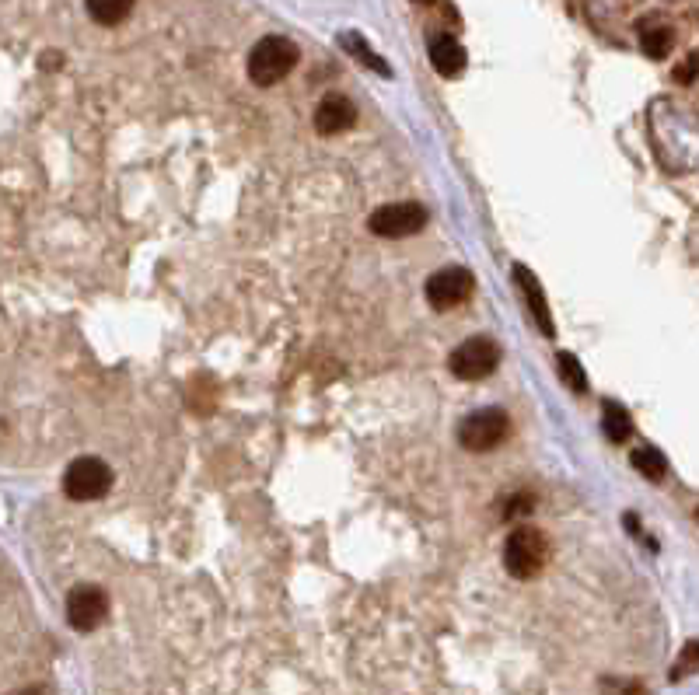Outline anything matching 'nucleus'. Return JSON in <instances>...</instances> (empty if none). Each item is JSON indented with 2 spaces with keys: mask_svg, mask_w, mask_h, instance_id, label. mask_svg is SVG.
<instances>
[{
  "mask_svg": "<svg viewBox=\"0 0 699 695\" xmlns=\"http://www.w3.org/2000/svg\"><path fill=\"white\" fill-rule=\"evenodd\" d=\"M357 123V105L347 95H326L315 109V130L322 137H333V133H347Z\"/></svg>",
  "mask_w": 699,
  "mask_h": 695,
  "instance_id": "9",
  "label": "nucleus"
},
{
  "mask_svg": "<svg viewBox=\"0 0 699 695\" xmlns=\"http://www.w3.org/2000/svg\"><path fill=\"white\" fill-rule=\"evenodd\" d=\"M112 486V472L109 465L102 462V458H77V462H70L67 475H63V493L70 496V500L84 503V500H102L105 493H109Z\"/></svg>",
  "mask_w": 699,
  "mask_h": 695,
  "instance_id": "5",
  "label": "nucleus"
},
{
  "mask_svg": "<svg viewBox=\"0 0 699 695\" xmlns=\"http://www.w3.org/2000/svg\"><path fill=\"white\" fill-rule=\"evenodd\" d=\"M367 224L378 238H409V234L423 231L427 210L420 203H388V207L374 210Z\"/></svg>",
  "mask_w": 699,
  "mask_h": 695,
  "instance_id": "7",
  "label": "nucleus"
},
{
  "mask_svg": "<svg viewBox=\"0 0 699 695\" xmlns=\"http://www.w3.org/2000/svg\"><path fill=\"white\" fill-rule=\"evenodd\" d=\"M413 4H420V7H427V4H437V0H413Z\"/></svg>",
  "mask_w": 699,
  "mask_h": 695,
  "instance_id": "21",
  "label": "nucleus"
},
{
  "mask_svg": "<svg viewBox=\"0 0 699 695\" xmlns=\"http://www.w3.org/2000/svg\"><path fill=\"white\" fill-rule=\"evenodd\" d=\"M430 63L441 77H458L469 63V56H465L462 42L455 35H434L430 39Z\"/></svg>",
  "mask_w": 699,
  "mask_h": 695,
  "instance_id": "10",
  "label": "nucleus"
},
{
  "mask_svg": "<svg viewBox=\"0 0 699 695\" xmlns=\"http://www.w3.org/2000/svg\"><path fill=\"white\" fill-rule=\"evenodd\" d=\"M500 364V346L486 336H476V339H465L455 353H451L448 367L458 381H483L497 371Z\"/></svg>",
  "mask_w": 699,
  "mask_h": 695,
  "instance_id": "4",
  "label": "nucleus"
},
{
  "mask_svg": "<svg viewBox=\"0 0 699 695\" xmlns=\"http://www.w3.org/2000/svg\"><path fill=\"white\" fill-rule=\"evenodd\" d=\"M298 60H301V49L294 46L291 39H284V35H266V39H259L249 53L252 84L273 88V84H280L294 67H298Z\"/></svg>",
  "mask_w": 699,
  "mask_h": 695,
  "instance_id": "1",
  "label": "nucleus"
},
{
  "mask_svg": "<svg viewBox=\"0 0 699 695\" xmlns=\"http://www.w3.org/2000/svg\"><path fill=\"white\" fill-rule=\"evenodd\" d=\"M133 4L137 0H84V7H88V14L98 25H119V21H126Z\"/></svg>",
  "mask_w": 699,
  "mask_h": 695,
  "instance_id": "13",
  "label": "nucleus"
},
{
  "mask_svg": "<svg viewBox=\"0 0 699 695\" xmlns=\"http://www.w3.org/2000/svg\"><path fill=\"white\" fill-rule=\"evenodd\" d=\"M556 367H560V378L567 381L574 392H588V374H584L581 360H577L574 353H560V357H556Z\"/></svg>",
  "mask_w": 699,
  "mask_h": 695,
  "instance_id": "17",
  "label": "nucleus"
},
{
  "mask_svg": "<svg viewBox=\"0 0 699 695\" xmlns=\"http://www.w3.org/2000/svg\"><path fill=\"white\" fill-rule=\"evenodd\" d=\"M616 695H647V692H644V685H640V682H619Z\"/></svg>",
  "mask_w": 699,
  "mask_h": 695,
  "instance_id": "19",
  "label": "nucleus"
},
{
  "mask_svg": "<svg viewBox=\"0 0 699 695\" xmlns=\"http://www.w3.org/2000/svg\"><path fill=\"white\" fill-rule=\"evenodd\" d=\"M109 615V598H105L102 587L95 584H81L70 591L67 598V622L77 629V633H91L98 629Z\"/></svg>",
  "mask_w": 699,
  "mask_h": 695,
  "instance_id": "8",
  "label": "nucleus"
},
{
  "mask_svg": "<svg viewBox=\"0 0 699 695\" xmlns=\"http://www.w3.org/2000/svg\"><path fill=\"white\" fill-rule=\"evenodd\" d=\"M340 42H343V49H347L350 56H357L364 67H371L374 74H381V77H392V67H388L385 60H381L378 53L371 49V42L364 39V35H357V32H343L340 35Z\"/></svg>",
  "mask_w": 699,
  "mask_h": 695,
  "instance_id": "12",
  "label": "nucleus"
},
{
  "mask_svg": "<svg viewBox=\"0 0 699 695\" xmlns=\"http://www.w3.org/2000/svg\"><path fill=\"white\" fill-rule=\"evenodd\" d=\"M693 671H699V643H686V650H682V657H679V664L672 668V678H686V675H693Z\"/></svg>",
  "mask_w": 699,
  "mask_h": 695,
  "instance_id": "18",
  "label": "nucleus"
},
{
  "mask_svg": "<svg viewBox=\"0 0 699 695\" xmlns=\"http://www.w3.org/2000/svg\"><path fill=\"white\" fill-rule=\"evenodd\" d=\"M472 290H476V276L469 273L465 266H444L437 269L434 276L427 280V304L434 311H451L458 308V304H465L472 297Z\"/></svg>",
  "mask_w": 699,
  "mask_h": 695,
  "instance_id": "6",
  "label": "nucleus"
},
{
  "mask_svg": "<svg viewBox=\"0 0 699 695\" xmlns=\"http://www.w3.org/2000/svg\"><path fill=\"white\" fill-rule=\"evenodd\" d=\"M602 430H605V437H609V441L623 444L626 437L633 434L630 413H626V409L619 406V402H605V409H602Z\"/></svg>",
  "mask_w": 699,
  "mask_h": 695,
  "instance_id": "14",
  "label": "nucleus"
},
{
  "mask_svg": "<svg viewBox=\"0 0 699 695\" xmlns=\"http://www.w3.org/2000/svg\"><path fill=\"white\" fill-rule=\"evenodd\" d=\"M549 563V538L532 524H521L504 542V566L514 580H532Z\"/></svg>",
  "mask_w": 699,
  "mask_h": 695,
  "instance_id": "2",
  "label": "nucleus"
},
{
  "mask_svg": "<svg viewBox=\"0 0 699 695\" xmlns=\"http://www.w3.org/2000/svg\"><path fill=\"white\" fill-rule=\"evenodd\" d=\"M672 28L665 25H647L640 28V46H644V53L651 56V60H665L668 53H672Z\"/></svg>",
  "mask_w": 699,
  "mask_h": 695,
  "instance_id": "15",
  "label": "nucleus"
},
{
  "mask_svg": "<svg viewBox=\"0 0 699 695\" xmlns=\"http://www.w3.org/2000/svg\"><path fill=\"white\" fill-rule=\"evenodd\" d=\"M633 468H637L644 479L661 482V479H665V472H668V462H665V455H661L658 448H637V451H633Z\"/></svg>",
  "mask_w": 699,
  "mask_h": 695,
  "instance_id": "16",
  "label": "nucleus"
},
{
  "mask_svg": "<svg viewBox=\"0 0 699 695\" xmlns=\"http://www.w3.org/2000/svg\"><path fill=\"white\" fill-rule=\"evenodd\" d=\"M21 695H42V689H25V692H21Z\"/></svg>",
  "mask_w": 699,
  "mask_h": 695,
  "instance_id": "22",
  "label": "nucleus"
},
{
  "mask_svg": "<svg viewBox=\"0 0 699 695\" xmlns=\"http://www.w3.org/2000/svg\"><path fill=\"white\" fill-rule=\"evenodd\" d=\"M511 430V420H507L504 409L490 406V409H476L472 416H465L462 427H458V441H462L465 451H476V455H486V451L500 448Z\"/></svg>",
  "mask_w": 699,
  "mask_h": 695,
  "instance_id": "3",
  "label": "nucleus"
},
{
  "mask_svg": "<svg viewBox=\"0 0 699 695\" xmlns=\"http://www.w3.org/2000/svg\"><path fill=\"white\" fill-rule=\"evenodd\" d=\"M514 280H518L521 294H525L528 311H532L539 332H542V336H553V315H549V304H546V294H542L539 280H535V276L528 273L525 266H514Z\"/></svg>",
  "mask_w": 699,
  "mask_h": 695,
  "instance_id": "11",
  "label": "nucleus"
},
{
  "mask_svg": "<svg viewBox=\"0 0 699 695\" xmlns=\"http://www.w3.org/2000/svg\"><path fill=\"white\" fill-rule=\"evenodd\" d=\"M696 67H699V56H693V60H689V67H682V70H679V81H693Z\"/></svg>",
  "mask_w": 699,
  "mask_h": 695,
  "instance_id": "20",
  "label": "nucleus"
}]
</instances>
